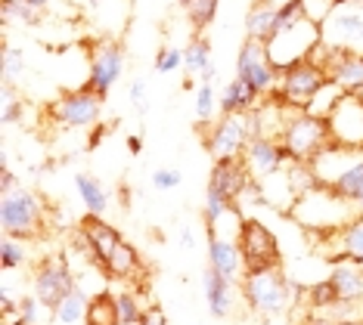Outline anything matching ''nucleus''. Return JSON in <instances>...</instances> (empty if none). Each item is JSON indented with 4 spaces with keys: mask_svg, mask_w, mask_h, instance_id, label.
<instances>
[{
    "mask_svg": "<svg viewBox=\"0 0 363 325\" xmlns=\"http://www.w3.org/2000/svg\"><path fill=\"white\" fill-rule=\"evenodd\" d=\"M239 288H242L245 307H249L255 316H261V319L286 313L289 304H292V285H289L283 266H277V270H261V273H245Z\"/></svg>",
    "mask_w": 363,
    "mask_h": 325,
    "instance_id": "nucleus-1",
    "label": "nucleus"
},
{
    "mask_svg": "<svg viewBox=\"0 0 363 325\" xmlns=\"http://www.w3.org/2000/svg\"><path fill=\"white\" fill-rule=\"evenodd\" d=\"M258 137L255 127V112H236V115H220L218 121H211V127L205 130V149L214 161H233L242 158L249 143Z\"/></svg>",
    "mask_w": 363,
    "mask_h": 325,
    "instance_id": "nucleus-2",
    "label": "nucleus"
},
{
    "mask_svg": "<svg viewBox=\"0 0 363 325\" xmlns=\"http://www.w3.org/2000/svg\"><path fill=\"white\" fill-rule=\"evenodd\" d=\"M329 139H333L329 118H320V115H311V112H298L286 124V130L279 133V143H283L292 164H311L313 158L323 152Z\"/></svg>",
    "mask_w": 363,
    "mask_h": 325,
    "instance_id": "nucleus-3",
    "label": "nucleus"
},
{
    "mask_svg": "<svg viewBox=\"0 0 363 325\" xmlns=\"http://www.w3.org/2000/svg\"><path fill=\"white\" fill-rule=\"evenodd\" d=\"M326 84H329V74L323 65L313 59H304V62L289 65L286 72H279V84H277L274 99H279V103L289 108H295V112H308L313 106V99H317V93Z\"/></svg>",
    "mask_w": 363,
    "mask_h": 325,
    "instance_id": "nucleus-4",
    "label": "nucleus"
},
{
    "mask_svg": "<svg viewBox=\"0 0 363 325\" xmlns=\"http://www.w3.org/2000/svg\"><path fill=\"white\" fill-rule=\"evenodd\" d=\"M236 245L242 251L245 273H261V270H277L283 266V251H279L277 232L264 227L258 217H242L236 229Z\"/></svg>",
    "mask_w": 363,
    "mask_h": 325,
    "instance_id": "nucleus-5",
    "label": "nucleus"
},
{
    "mask_svg": "<svg viewBox=\"0 0 363 325\" xmlns=\"http://www.w3.org/2000/svg\"><path fill=\"white\" fill-rule=\"evenodd\" d=\"M0 227L4 236L19 239V241H31L40 236L44 229V202L40 195H35L31 189H16V193L4 195L0 202Z\"/></svg>",
    "mask_w": 363,
    "mask_h": 325,
    "instance_id": "nucleus-6",
    "label": "nucleus"
},
{
    "mask_svg": "<svg viewBox=\"0 0 363 325\" xmlns=\"http://www.w3.org/2000/svg\"><path fill=\"white\" fill-rule=\"evenodd\" d=\"M320 44H323V31H320V25L304 19V22L292 25V28H286V31H277L264 47H267L270 65H274L277 72H286L289 65L311 59L313 50H317Z\"/></svg>",
    "mask_w": 363,
    "mask_h": 325,
    "instance_id": "nucleus-7",
    "label": "nucleus"
},
{
    "mask_svg": "<svg viewBox=\"0 0 363 325\" xmlns=\"http://www.w3.org/2000/svg\"><path fill=\"white\" fill-rule=\"evenodd\" d=\"M47 115L53 118V124H60L65 130H84L96 127L103 118V96L90 93V90H75V93H62L56 96Z\"/></svg>",
    "mask_w": 363,
    "mask_h": 325,
    "instance_id": "nucleus-8",
    "label": "nucleus"
},
{
    "mask_svg": "<svg viewBox=\"0 0 363 325\" xmlns=\"http://www.w3.org/2000/svg\"><path fill=\"white\" fill-rule=\"evenodd\" d=\"M323 44L329 50H354L363 53V6L335 4L333 16L320 25Z\"/></svg>",
    "mask_w": 363,
    "mask_h": 325,
    "instance_id": "nucleus-9",
    "label": "nucleus"
},
{
    "mask_svg": "<svg viewBox=\"0 0 363 325\" xmlns=\"http://www.w3.org/2000/svg\"><path fill=\"white\" fill-rule=\"evenodd\" d=\"M125 47L118 44V40H106V44L96 47V53L90 56V69H87V84L84 90L96 96H109V90L121 81V74H125Z\"/></svg>",
    "mask_w": 363,
    "mask_h": 325,
    "instance_id": "nucleus-10",
    "label": "nucleus"
},
{
    "mask_svg": "<svg viewBox=\"0 0 363 325\" xmlns=\"http://www.w3.org/2000/svg\"><path fill=\"white\" fill-rule=\"evenodd\" d=\"M75 288H78L75 276H72L65 257H47V261H40V266L35 270V297L47 307V310H56L62 297Z\"/></svg>",
    "mask_w": 363,
    "mask_h": 325,
    "instance_id": "nucleus-11",
    "label": "nucleus"
},
{
    "mask_svg": "<svg viewBox=\"0 0 363 325\" xmlns=\"http://www.w3.org/2000/svg\"><path fill=\"white\" fill-rule=\"evenodd\" d=\"M329 133L333 143L345 149H357L363 152V99L345 93L329 112Z\"/></svg>",
    "mask_w": 363,
    "mask_h": 325,
    "instance_id": "nucleus-12",
    "label": "nucleus"
},
{
    "mask_svg": "<svg viewBox=\"0 0 363 325\" xmlns=\"http://www.w3.org/2000/svg\"><path fill=\"white\" fill-rule=\"evenodd\" d=\"M242 161H245V168H249L255 183L274 180L277 173L286 171L283 164H292L289 161V155H286V149H283V143L274 139V137H255L249 143V149H245Z\"/></svg>",
    "mask_w": 363,
    "mask_h": 325,
    "instance_id": "nucleus-13",
    "label": "nucleus"
},
{
    "mask_svg": "<svg viewBox=\"0 0 363 325\" xmlns=\"http://www.w3.org/2000/svg\"><path fill=\"white\" fill-rule=\"evenodd\" d=\"M121 241H125L121 232L115 229L109 220H103V217L87 214L78 227V248H84V251L90 254V261H96L100 266L109 263L112 251L121 245Z\"/></svg>",
    "mask_w": 363,
    "mask_h": 325,
    "instance_id": "nucleus-14",
    "label": "nucleus"
},
{
    "mask_svg": "<svg viewBox=\"0 0 363 325\" xmlns=\"http://www.w3.org/2000/svg\"><path fill=\"white\" fill-rule=\"evenodd\" d=\"M252 186H258V183L252 180V173H249V168H245L242 158H233V161H214L211 177H208V189H218L220 195H227L230 202L236 205Z\"/></svg>",
    "mask_w": 363,
    "mask_h": 325,
    "instance_id": "nucleus-15",
    "label": "nucleus"
},
{
    "mask_svg": "<svg viewBox=\"0 0 363 325\" xmlns=\"http://www.w3.org/2000/svg\"><path fill=\"white\" fill-rule=\"evenodd\" d=\"M205 251H208V266L220 273L224 279L242 282L245 276V263H242V251H239L236 239H227L220 232H208V241H205Z\"/></svg>",
    "mask_w": 363,
    "mask_h": 325,
    "instance_id": "nucleus-16",
    "label": "nucleus"
},
{
    "mask_svg": "<svg viewBox=\"0 0 363 325\" xmlns=\"http://www.w3.org/2000/svg\"><path fill=\"white\" fill-rule=\"evenodd\" d=\"M202 288H205V304L214 319H227L233 310V282L220 276L214 266L202 270Z\"/></svg>",
    "mask_w": 363,
    "mask_h": 325,
    "instance_id": "nucleus-17",
    "label": "nucleus"
},
{
    "mask_svg": "<svg viewBox=\"0 0 363 325\" xmlns=\"http://www.w3.org/2000/svg\"><path fill=\"white\" fill-rule=\"evenodd\" d=\"M333 245H335L333 263L348 261V263L363 266V214H354L351 220L335 232V236H333Z\"/></svg>",
    "mask_w": 363,
    "mask_h": 325,
    "instance_id": "nucleus-18",
    "label": "nucleus"
},
{
    "mask_svg": "<svg viewBox=\"0 0 363 325\" xmlns=\"http://www.w3.org/2000/svg\"><path fill=\"white\" fill-rule=\"evenodd\" d=\"M329 282H333L338 304H360L363 301V266L338 261L333 263V273H329Z\"/></svg>",
    "mask_w": 363,
    "mask_h": 325,
    "instance_id": "nucleus-19",
    "label": "nucleus"
},
{
    "mask_svg": "<svg viewBox=\"0 0 363 325\" xmlns=\"http://www.w3.org/2000/svg\"><path fill=\"white\" fill-rule=\"evenodd\" d=\"M277 16H279V6L274 0H255L249 13H245V38L267 44L277 35Z\"/></svg>",
    "mask_w": 363,
    "mask_h": 325,
    "instance_id": "nucleus-20",
    "label": "nucleus"
},
{
    "mask_svg": "<svg viewBox=\"0 0 363 325\" xmlns=\"http://www.w3.org/2000/svg\"><path fill=\"white\" fill-rule=\"evenodd\" d=\"M261 106V96L249 81L242 78H233L230 84L220 90V99H218V108L220 115H236V112H255Z\"/></svg>",
    "mask_w": 363,
    "mask_h": 325,
    "instance_id": "nucleus-21",
    "label": "nucleus"
},
{
    "mask_svg": "<svg viewBox=\"0 0 363 325\" xmlns=\"http://www.w3.org/2000/svg\"><path fill=\"white\" fill-rule=\"evenodd\" d=\"M106 276L118 279V282H130V279H140V273H143V261H140V251L130 241H121L118 248L112 251L109 263L103 266Z\"/></svg>",
    "mask_w": 363,
    "mask_h": 325,
    "instance_id": "nucleus-22",
    "label": "nucleus"
},
{
    "mask_svg": "<svg viewBox=\"0 0 363 325\" xmlns=\"http://www.w3.org/2000/svg\"><path fill=\"white\" fill-rule=\"evenodd\" d=\"M75 189H78L81 202H84V207H87V214L103 217L106 211H109V193H106L100 177H94V173H87V171H78L75 173Z\"/></svg>",
    "mask_w": 363,
    "mask_h": 325,
    "instance_id": "nucleus-23",
    "label": "nucleus"
},
{
    "mask_svg": "<svg viewBox=\"0 0 363 325\" xmlns=\"http://www.w3.org/2000/svg\"><path fill=\"white\" fill-rule=\"evenodd\" d=\"M84 325H121L115 291H96V295H90Z\"/></svg>",
    "mask_w": 363,
    "mask_h": 325,
    "instance_id": "nucleus-24",
    "label": "nucleus"
},
{
    "mask_svg": "<svg viewBox=\"0 0 363 325\" xmlns=\"http://www.w3.org/2000/svg\"><path fill=\"white\" fill-rule=\"evenodd\" d=\"M329 189H333V193L342 198V202H348L354 211H357V205L363 202V155H360L357 161H354L351 168L345 171L342 177H338Z\"/></svg>",
    "mask_w": 363,
    "mask_h": 325,
    "instance_id": "nucleus-25",
    "label": "nucleus"
},
{
    "mask_svg": "<svg viewBox=\"0 0 363 325\" xmlns=\"http://www.w3.org/2000/svg\"><path fill=\"white\" fill-rule=\"evenodd\" d=\"M87 304H90V297H87L81 288L69 291V295H65L62 301H60V307L53 310V319L60 322V325H78V322H84Z\"/></svg>",
    "mask_w": 363,
    "mask_h": 325,
    "instance_id": "nucleus-26",
    "label": "nucleus"
},
{
    "mask_svg": "<svg viewBox=\"0 0 363 325\" xmlns=\"http://www.w3.org/2000/svg\"><path fill=\"white\" fill-rule=\"evenodd\" d=\"M236 214V205L227 195H220L218 189H205V205H202V223L205 229H214L224 217Z\"/></svg>",
    "mask_w": 363,
    "mask_h": 325,
    "instance_id": "nucleus-27",
    "label": "nucleus"
},
{
    "mask_svg": "<svg viewBox=\"0 0 363 325\" xmlns=\"http://www.w3.org/2000/svg\"><path fill=\"white\" fill-rule=\"evenodd\" d=\"M208 65H211V44H208V38H205V35H196L184 47V72L202 74Z\"/></svg>",
    "mask_w": 363,
    "mask_h": 325,
    "instance_id": "nucleus-28",
    "label": "nucleus"
},
{
    "mask_svg": "<svg viewBox=\"0 0 363 325\" xmlns=\"http://www.w3.org/2000/svg\"><path fill=\"white\" fill-rule=\"evenodd\" d=\"M218 6H220V0H189L186 19L193 25V35H205V28L218 19Z\"/></svg>",
    "mask_w": 363,
    "mask_h": 325,
    "instance_id": "nucleus-29",
    "label": "nucleus"
},
{
    "mask_svg": "<svg viewBox=\"0 0 363 325\" xmlns=\"http://www.w3.org/2000/svg\"><path fill=\"white\" fill-rule=\"evenodd\" d=\"M115 301H118V316H121V325H140L146 316V307L140 301L137 291H115Z\"/></svg>",
    "mask_w": 363,
    "mask_h": 325,
    "instance_id": "nucleus-30",
    "label": "nucleus"
},
{
    "mask_svg": "<svg viewBox=\"0 0 363 325\" xmlns=\"http://www.w3.org/2000/svg\"><path fill=\"white\" fill-rule=\"evenodd\" d=\"M261 59H267V47L258 44V40H252V38H245L242 47H239V53H236V78H245Z\"/></svg>",
    "mask_w": 363,
    "mask_h": 325,
    "instance_id": "nucleus-31",
    "label": "nucleus"
},
{
    "mask_svg": "<svg viewBox=\"0 0 363 325\" xmlns=\"http://www.w3.org/2000/svg\"><path fill=\"white\" fill-rule=\"evenodd\" d=\"M0 13H4V22L6 25H38L40 22V13H35L26 0H0Z\"/></svg>",
    "mask_w": 363,
    "mask_h": 325,
    "instance_id": "nucleus-32",
    "label": "nucleus"
},
{
    "mask_svg": "<svg viewBox=\"0 0 363 325\" xmlns=\"http://www.w3.org/2000/svg\"><path fill=\"white\" fill-rule=\"evenodd\" d=\"M0 69H4V84H16V78H22L26 72V56L13 44H4L0 47Z\"/></svg>",
    "mask_w": 363,
    "mask_h": 325,
    "instance_id": "nucleus-33",
    "label": "nucleus"
},
{
    "mask_svg": "<svg viewBox=\"0 0 363 325\" xmlns=\"http://www.w3.org/2000/svg\"><path fill=\"white\" fill-rule=\"evenodd\" d=\"M308 304H311V310H333V307H338V295H335L333 282L329 279L313 282L308 288Z\"/></svg>",
    "mask_w": 363,
    "mask_h": 325,
    "instance_id": "nucleus-34",
    "label": "nucleus"
},
{
    "mask_svg": "<svg viewBox=\"0 0 363 325\" xmlns=\"http://www.w3.org/2000/svg\"><path fill=\"white\" fill-rule=\"evenodd\" d=\"M214 108H218V96H214V87L211 84H199L196 87V121L202 124H211L214 118Z\"/></svg>",
    "mask_w": 363,
    "mask_h": 325,
    "instance_id": "nucleus-35",
    "label": "nucleus"
},
{
    "mask_svg": "<svg viewBox=\"0 0 363 325\" xmlns=\"http://www.w3.org/2000/svg\"><path fill=\"white\" fill-rule=\"evenodd\" d=\"M180 69H184V50L171 47V44L159 47V53H155V72L159 74H174Z\"/></svg>",
    "mask_w": 363,
    "mask_h": 325,
    "instance_id": "nucleus-36",
    "label": "nucleus"
},
{
    "mask_svg": "<svg viewBox=\"0 0 363 325\" xmlns=\"http://www.w3.org/2000/svg\"><path fill=\"white\" fill-rule=\"evenodd\" d=\"M0 263H4V270H19V266H26V248H22L19 239L4 236V241H0Z\"/></svg>",
    "mask_w": 363,
    "mask_h": 325,
    "instance_id": "nucleus-37",
    "label": "nucleus"
},
{
    "mask_svg": "<svg viewBox=\"0 0 363 325\" xmlns=\"http://www.w3.org/2000/svg\"><path fill=\"white\" fill-rule=\"evenodd\" d=\"M180 183H184V173L177 168H155L152 171V189L155 193H171V189H177Z\"/></svg>",
    "mask_w": 363,
    "mask_h": 325,
    "instance_id": "nucleus-38",
    "label": "nucleus"
},
{
    "mask_svg": "<svg viewBox=\"0 0 363 325\" xmlns=\"http://www.w3.org/2000/svg\"><path fill=\"white\" fill-rule=\"evenodd\" d=\"M304 4V19L313 25H323L335 10V0H301Z\"/></svg>",
    "mask_w": 363,
    "mask_h": 325,
    "instance_id": "nucleus-39",
    "label": "nucleus"
},
{
    "mask_svg": "<svg viewBox=\"0 0 363 325\" xmlns=\"http://www.w3.org/2000/svg\"><path fill=\"white\" fill-rule=\"evenodd\" d=\"M22 115H26V103H22V99H16L13 84H4V124L10 127V124L22 121Z\"/></svg>",
    "mask_w": 363,
    "mask_h": 325,
    "instance_id": "nucleus-40",
    "label": "nucleus"
},
{
    "mask_svg": "<svg viewBox=\"0 0 363 325\" xmlns=\"http://www.w3.org/2000/svg\"><path fill=\"white\" fill-rule=\"evenodd\" d=\"M128 99H130V106L143 115L146 106H150V84H146L143 78H134L130 81V87H128Z\"/></svg>",
    "mask_w": 363,
    "mask_h": 325,
    "instance_id": "nucleus-41",
    "label": "nucleus"
},
{
    "mask_svg": "<svg viewBox=\"0 0 363 325\" xmlns=\"http://www.w3.org/2000/svg\"><path fill=\"white\" fill-rule=\"evenodd\" d=\"M40 310H47V307L40 304L35 295L19 297V313H22V319H26L28 325H38V322H40Z\"/></svg>",
    "mask_w": 363,
    "mask_h": 325,
    "instance_id": "nucleus-42",
    "label": "nucleus"
},
{
    "mask_svg": "<svg viewBox=\"0 0 363 325\" xmlns=\"http://www.w3.org/2000/svg\"><path fill=\"white\" fill-rule=\"evenodd\" d=\"M16 173H13V168L6 164V158H4V164H0V193L4 195H10V193H16Z\"/></svg>",
    "mask_w": 363,
    "mask_h": 325,
    "instance_id": "nucleus-43",
    "label": "nucleus"
},
{
    "mask_svg": "<svg viewBox=\"0 0 363 325\" xmlns=\"http://www.w3.org/2000/svg\"><path fill=\"white\" fill-rule=\"evenodd\" d=\"M140 325H168V316L162 313L159 304H152V307H146V316H143V322Z\"/></svg>",
    "mask_w": 363,
    "mask_h": 325,
    "instance_id": "nucleus-44",
    "label": "nucleus"
},
{
    "mask_svg": "<svg viewBox=\"0 0 363 325\" xmlns=\"http://www.w3.org/2000/svg\"><path fill=\"white\" fill-rule=\"evenodd\" d=\"M106 133H109V127H106V124L100 121V124H96V127H94V130H90L87 149H96V146H103V137H106Z\"/></svg>",
    "mask_w": 363,
    "mask_h": 325,
    "instance_id": "nucleus-45",
    "label": "nucleus"
},
{
    "mask_svg": "<svg viewBox=\"0 0 363 325\" xmlns=\"http://www.w3.org/2000/svg\"><path fill=\"white\" fill-rule=\"evenodd\" d=\"M180 248H184V251H193L196 248V236H193V227H189V223L180 229Z\"/></svg>",
    "mask_w": 363,
    "mask_h": 325,
    "instance_id": "nucleus-46",
    "label": "nucleus"
},
{
    "mask_svg": "<svg viewBox=\"0 0 363 325\" xmlns=\"http://www.w3.org/2000/svg\"><path fill=\"white\" fill-rule=\"evenodd\" d=\"M199 78H202V84H214V78H218V65H208V69H205L202 74H199Z\"/></svg>",
    "mask_w": 363,
    "mask_h": 325,
    "instance_id": "nucleus-47",
    "label": "nucleus"
},
{
    "mask_svg": "<svg viewBox=\"0 0 363 325\" xmlns=\"http://www.w3.org/2000/svg\"><path fill=\"white\" fill-rule=\"evenodd\" d=\"M304 325H333V319H326V316H317V313H311L308 319H304Z\"/></svg>",
    "mask_w": 363,
    "mask_h": 325,
    "instance_id": "nucleus-48",
    "label": "nucleus"
},
{
    "mask_svg": "<svg viewBox=\"0 0 363 325\" xmlns=\"http://www.w3.org/2000/svg\"><path fill=\"white\" fill-rule=\"evenodd\" d=\"M26 4H28L31 10H35V13H44L47 6H50V0H26Z\"/></svg>",
    "mask_w": 363,
    "mask_h": 325,
    "instance_id": "nucleus-49",
    "label": "nucleus"
},
{
    "mask_svg": "<svg viewBox=\"0 0 363 325\" xmlns=\"http://www.w3.org/2000/svg\"><path fill=\"white\" fill-rule=\"evenodd\" d=\"M128 149H130V155H140V137H128Z\"/></svg>",
    "mask_w": 363,
    "mask_h": 325,
    "instance_id": "nucleus-50",
    "label": "nucleus"
},
{
    "mask_svg": "<svg viewBox=\"0 0 363 325\" xmlns=\"http://www.w3.org/2000/svg\"><path fill=\"white\" fill-rule=\"evenodd\" d=\"M333 325H363V319H335Z\"/></svg>",
    "mask_w": 363,
    "mask_h": 325,
    "instance_id": "nucleus-51",
    "label": "nucleus"
},
{
    "mask_svg": "<svg viewBox=\"0 0 363 325\" xmlns=\"http://www.w3.org/2000/svg\"><path fill=\"white\" fill-rule=\"evenodd\" d=\"M84 4H87V6H94V10H100V6L106 4V0H84Z\"/></svg>",
    "mask_w": 363,
    "mask_h": 325,
    "instance_id": "nucleus-52",
    "label": "nucleus"
},
{
    "mask_svg": "<svg viewBox=\"0 0 363 325\" xmlns=\"http://www.w3.org/2000/svg\"><path fill=\"white\" fill-rule=\"evenodd\" d=\"M177 4H180V6H184V10H186V6H189V0H177Z\"/></svg>",
    "mask_w": 363,
    "mask_h": 325,
    "instance_id": "nucleus-53",
    "label": "nucleus"
},
{
    "mask_svg": "<svg viewBox=\"0 0 363 325\" xmlns=\"http://www.w3.org/2000/svg\"><path fill=\"white\" fill-rule=\"evenodd\" d=\"M193 325H202V322H193Z\"/></svg>",
    "mask_w": 363,
    "mask_h": 325,
    "instance_id": "nucleus-54",
    "label": "nucleus"
}]
</instances>
